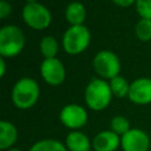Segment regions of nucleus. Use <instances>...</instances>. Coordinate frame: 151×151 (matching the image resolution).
<instances>
[{"mask_svg":"<svg viewBox=\"0 0 151 151\" xmlns=\"http://www.w3.org/2000/svg\"><path fill=\"white\" fill-rule=\"evenodd\" d=\"M112 91L110 84L104 79H92L85 88V103L93 111H101L106 109L112 98Z\"/></svg>","mask_w":151,"mask_h":151,"instance_id":"nucleus-1","label":"nucleus"},{"mask_svg":"<svg viewBox=\"0 0 151 151\" xmlns=\"http://www.w3.org/2000/svg\"><path fill=\"white\" fill-rule=\"evenodd\" d=\"M39 85L32 78L19 79L12 90L13 104L20 110L31 109L39 99Z\"/></svg>","mask_w":151,"mask_h":151,"instance_id":"nucleus-2","label":"nucleus"},{"mask_svg":"<svg viewBox=\"0 0 151 151\" xmlns=\"http://www.w3.org/2000/svg\"><path fill=\"white\" fill-rule=\"evenodd\" d=\"M25 45L22 31L14 25H6L0 29V54L2 57L17 55Z\"/></svg>","mask_w":151,"mask_h":151,"instance_id":"nucleus-3","label":"nucleus"},{"mask_svg":"<svg viewBox=\"0 0 151 151\" xmlns=\"http://www.w3.org/2000/svg\"><path fill=\"white\" fill-rule=\"evenodd\" d=\"M91 33L84 25H72L63 35V47L70 54L83 52L90 44Z\"/></svg>","mask_w":151,"mask_h":151,"instance_id":"nucleus-4","label":"nucleus"},{"mask_svg":"<svg viewBox=\"0 0 151 151\" xmlns=\"http://www.w3.org/2000/svg\"><path fill=\"white\" fill-rule=\"evenodd\" d=\"M25 22L35 29H44L51 22V12L39 2H27L22 9Z\"/></svg>","mask_w":151,"mask_h":151,"instance_id":"nucleus-5","label":"nucleus"},{"mask_svg":"<svg viewBox=\"0 0 151 151\" xmlns=\"http://www.w3.org/2000/svg\"><path fill=\"white\" fill-rule=\"evenodd\" d=\"M93 67L100 77L113 79L120 71V61L113 52L100 51L93 59Z\"/></svg>","mask_w":151,"mask_h":151,"instance_id":"nucleus-6","label":"nucleus"},{"mask_svg":"<svg viewBox=\"0 0 151 151\" xmlns=\"http://www.w3.org/2000/svg\"><path fill=\"white\" fill-rule=\"evenodd\" d=\"M59 119L65 127L71 131H76L87 123V111L81 105L68 104L61 109Z\"/></svg>","mask_w":151,"mask_h":151,"instance_id":"nucleus-7","label":"nucleus"},{"mask_svg":"<svg viewBox=\"0 0 151 151\" xmlns=\"http://www.w3.org/2000/svg\"><path fill=\"white\" fill-rule=\"evenodd\" d=\"M150 145V134L137 127H132L120 137V147L123 151H149Z\"/></svg>","mask_w":151,"mask_h":151,"instance_id":"nucleus-8","label":"nucleus"},{"mask_svg":"<svg viewBox=\"0 0 151 151\" xmlns=\"http://www.w3.org/2000/svg\"><path fill=\"white\" fill-rule=\"evenodd\" d=\"M41 76L44 80L50 85H59L65 79V67L63 63L57 58L45 59L40 66Z\"/></svg>","mask_w":151,"mask_h":151,"instance_id":"nucleus-9","label":"nucleus"},{"mask_svg":"<svg viewBox=\"0 0 151 151\" xmlns=\"http://www.w3.org/2000/svg\"><path fill=\"white\" fill-rule=\"evenodd\" d=\"M129 99L139 105L151 103V79L138 78L130 85Z\"/></svg>","mask_w":151,"mask_h":151,"instance_id":"nucleus-10","label":"nucleus"},{"mask_svg":"<svg viewBox=\"0 0 151 151\" xmlns=\"http://www.w3.org/2000/svg\"><path fill=\"white\" fill-rule=\"evenodd\" d=\"M118 147H120V136L111 130L100 131L92 139L94 151H116Z\"/></svg>","mask_w":151,"mask_h":151,"instance_id":"nucleus-11","label":"nucleus"},{"mask_svg":"<svg viewBox=\"0 0 151 151\" xmlns=\"http://www.w3.org/2000/svg\"><path fill=\"white\" fill-rule=\"evenodd\" d=\"M65 145L68 151H90L92 149V140L84 132L76 130L68 132L65 139Z\"/></svg>","mask_w":151,"mask_h":151,"instance_id":"nucleus-12","label":"nucleus"},{"mask_svg":"<svg viewBox=\"0 0 151 151\" xmlns=\"http://www.w3.org/2000/svg\"><path fill=\"white\" fill-rule=\"evenodd\" d=\"M18 140V130L14 124L7 120L0 122V150L12 149Z\"/></svg>","mask_w":151,"mask_h":151,"instance_id":"nucleus-13","label":"nucleus"},{"mask_svg":"<svg viewBox=\"0 0 151 151\" xmlns=\"http://www.w3.org/2000/svg\"><path fill=\"white\" fill-rule=\"evenodd\" d=\"M65 15L70 24L83 25V21L85 20V17H86V11L81 2L73 1V2L68 4V6L66 7Z\"/></svg>","mask_w":151,"mask_h":151,"instance_id":"nucleus-14","label":"nucleus"},{"mask_svg":"<svg viewBox=\"0 0 151 151\" xmlns=\"http://www.w3.org/2000/svg\"><path fill=\"white\" fill-rule=\"evenodd\" d=\"M28 151H68L66 145L60 140L47 138L35 142Z\"/></svg>","mask_w":151,"mask_h":151,"instance_id":"nucleus-15","label":"nucleus"},{"mask_svg":"<svg viewBox=\"0 0 151 151\" xmlns=\"http://www.w3.org/2000/svg\"><path fill=\"white\" fill-rule=\"evenodd\" d=\"M130 85L126 79H124L120 76L114 77L113 79H111L110 81V87L112 91V94L117 98H124V97H129V92H130Z\"/></svg>","mask_w":151,"mask_h":151,"instance_id":"nucleus-16","label":"nucleus"},{"mask_svg":"<svg viewBox=\"0 0 151 151\" xmlns=\"http://www.w3.org/2000/svg\"><path fill=\"white\" fill-rule=\"evenodd\" d=\"M40 51L45 59L54 58L58 52V42L52 35H46L40 41Z\"/></svg>","mask_w":151,"mask_h":151,"instance_id":"nucleus-17","label":"nucleus"},{"mask_svg":"<svg viewBox=\"0 0 151 151\" xmlns=\"http://www.w3.org/2000/svg\"><path fill=\"white\" fill-rule=\"evenodd\" d=\"M132 127L130 126V122L124 116H114L110 122V130L117 133L118 136H124Z\"/></svg>","mask_w":151,"mask_h":151,"instance_id":"nucleus-18","label":"nucleus"},{"mask_svg":"<svg viewBox=\"0 0 151 151\" xmlns=\"http://www.w3.org/2000/svg\"><path fill=\"white\" fill-rule=\"evenodd\" d=\"M136 34L142 41L151 40V20L150 19H140L136 25Z\"/></svg>","mask_w":151,"mask_h":151,"instance_id":"nucleus-19","label":"nucleus"},{"mask_svg":"<svg viewBox=\"0 0 151 151\" xmlns=\"http://www.w3.org/2000/svg\"><path fill=\"white\" fill-rule=\"evenodd\" d=\"M136 8L143 19L151 20V0H136Z\"/></svg>","mask_w":151,"mask_h":151,"instance_id":"nucleus-20","label":"nucleus"},{"mask_svg":"<svg viewBox=\"0 0 151 151\" xmlns=\"http://www.w3.org/2000/svg\"><path fill=\"white\" fill-rule=\"evenodd\" d=\"M11 13V5L6 0L0 1V17L4 19Z\"/></svg>","mask_w":151,"mask_h":151,"instance_id":"nucleus-21","label":"nucleus"},{"mask_svg":"<svg viewBox=\"0 0 151 151\" xmlns=\"http://www.w3.org/2000/svg\"><path fill=\"white\" fill-rule=\"evenodd\" d=\"M116 5L118 6H123V7H127L130 5H132L133 2H136V0H112Z\"/></svg>","mask_w":151,"mask_h":151,"instance_id":"nucleus-22","label":"nucleus"},{"mask_svg":"<svg viewBox=\"0 0 151 151\" xmlns=\"http://www.w3.org/2000/svg\"><path fill=\"white\" fill-rule=\"evenodd\" d=\"M0 67H1V77H4V74H5V70H6V64H5V59H4V57L0 58Z\"/></svg>","mask_w":151,"mask_h":151,"instance_id":"nucleus-23","label":"nucleus"},{"mask_svg":"<svg viewBox=\"0 0 151 151\" xmlns=\"http://www.w3.org/2000/svg\"><path fill=\"white\" fill-rule=\"evenodd\" d=\"M6 151H21V150L18 149V147H12V149H8V150H6Z\"/></svg>","mask_w":151,"mask_h":151,"instance_id":"nucleus-24","label":"nucleus"},{"mask_svg":"<svg viewBox=\"0 0 151 151\" xmlns=\"http://www.w3.org/2000/svg\"><path fill=\"white\" fill-rule=\"evenodd\" d=\"M27 2H37V0H26Z\"/></svg>","mask_w":151,"mask_h":151,"instance_id":"nucleus-25","label":"nucleus"},{"mask_svg":"<svg viewBox=\"0 0 151 151\" xmlns=\"http://www.w3.org/2000/svg\"><path fill=\"white\" fill-rule=\"evenodd\" d=\"M150 139H151V131H150Z\"/></svg>","mask_w":151,"mask_h":151,"instance_id":"nucleus-26","label":"nucleus"}]
</instances>
